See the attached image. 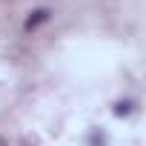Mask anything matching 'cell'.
Returning <instances> with one entry per match:
<instances>
[{
    "label": "cell",
    "instance_id": "1",
    "mask_svg": "<svg viewBox=\"0 0 146 146\" xmlns=\"http://www.w3.org/2000/svg\"><path fill=\"white\" fill-rule=\"evenodd\" d=\"M43 20H49V9H37V12H32V15L26 17V32H32V29L40 26Z\"/></svg>",
    "mask_w": 146,
    "mask_h": 146
},
{
    "label": "cell",
    "instance_id": "2",
    "mask_svg": "<svg viewBox=\"0 0 146 146\" xmlns=\"http://www.w3.org/2000/svg\"><path fill=\"white\" fill-rule=\"evenodd\" d=\"M129 112H132V103H129V100H126V103H117V106H115V115H117V117H123V115H129Z\"/></svg>",
    "mask_w": 146,
    "mask_h": 146
},
{
    "label": "cell",
    "instance_id": "3",
    "mask_svg": "<svg viewBox=\"0 0 146 146\" xmlns=\"http://www.w3.org/2000/svg\"><path fill=\"white\" fill-rule=\"evenodd\" d=\"M0 146H6V140H3V137H0Z\"/></svg>",
    "mask_w": 146,
    "mask_h": 146
}]
</instances>
